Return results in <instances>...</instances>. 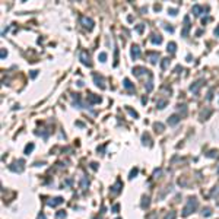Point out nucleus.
<instances>
[{"instance_id": "25", "label": "nucleus", "mask_w": 219, "mask_h": 219, "mask_svg": "<svg viewBox=\"0 0 219 219\" xmlns=\"http://www.w3.org/2000/svg\"><path fill=\"white\" fill-rule=\"evenodd\" d=\"M166 104H168V101H166V99H159V101L156 102V107L162 110V108H165V105H166Z\"/></svg>"}, {"instance_id": "12", "label": "nucleus", "mask_w": 219, "mask_h": 219, "mask_svg": "<svg viewBox=\"0 0 219 219\" xmlns=\"http://www.w3.org/2000/svg\"><path fill=\"white\" fill-rule=\"evenodd\" d=\"M88 102H89V105H92V104H99L101 102V97H97L94 94H89L88 95Z\"/></svg>"}, {"instance_id": "4", "label": "nucleus", "mask_w": 219, "mask_h": 219, "mask_svg": "<svg viewBox=\"0 0 219 219\" xmlns=\"http://www.w3.org/2000/svg\"><path fill=\"white\" fill-rule=\"evenodd\" d=\"M79 57H81V61L85 64V66H88V67H91V66H92V63H91V59H89V54H88V51L82 50L81 53H79Z\"/></svg>"}, {"instance_id": "39", "label": "nucleus", "mask_w": 219, "mask_h": 219, "mask_svg": "<svg viewBox=\"0 0 219 219\" xmlns=\"http://www.w3.org/2000/svg\"><path fill=\"white\" fill-rule=\"evenodd\" d=\"M168 13L172 15V16H175L177 15V9H168Z\"/></svg>"}, {"instance_id": "45", "label": "nucleus", "mask_w": 219, "mask_h": 219, "mask_svg": "<svg viewBox=\"0 0 219 219\" xmlns=\"http://www.w3.org/2000/svg\"><path fill=\"white\" fill-rule=\"evenodd\" d=\"M91 168H92V170H97V168H98V166H97V164H95V162H92V164H91Z\"/></svg>"}, {"instance_id": "21", "label": "nucleus", "mask_w": 219, "mask_h": 219, "mask_svg": "<svg viewBox=\"0 0 219 219\" xmlns=\"http://www.w3.org/2000/svg\"><path fill=\"white\" fill-rule=\"evenodd\" d=\"M89 186V180L88 177H82V181H81V188L82 190H86V187Z\"/></svg>"}, {"instance_id": "41", "label": "nucleus", "mask_w": 219, "mask_h": 219, "mask_svg": "<svg viewBox=\"0 0 219 219\" xmlns=\"http://www.w3.org/2000/svg\"><path fill=\"white\" fill-rule=\"evenodd\" d=\"M212 98H213V89H210L209 94H208V101H210Z\"/></svg>"}, {"instance_id": "36", "label": "nucleus", "mask_w": 219, "mask_h": 219, "mask_svg": "<svg viewBox=\"0 0 219 219\" xmlns=\"http://www.w3.org/2000/svg\"><path fill=\"white\" fill-rule=\"evenodd\" d=\"M175 216H177L175 212H171V213H168V215L165 216V219H175Z\"/></svg>"}, {"instance_id": "31", "label": "nucleus", "mask_w": 219, "mask_h": 219, "mask_svg": "<svg viewBox=\"0 0 219 219\" xmlns=\"http://www.w3.org/2000/svg\"><path fill=\"white\" fill-rule=\"evenodd\" d=\"M98 59H99V61H102V63H104V61L107 60V53H99Z\"/></svg>"}, {"instance_id": "2", "label": "nucleus", "mask_w": 219, "mask_h": 219, "mask_svg": "<svg viewBox=\"0 0 219 219\" xmlns=\"http://www.w3.org/2000/svg\"><path fill=\"white\" fill-rule=\"evenodd\" d=\"M23 159H18V161H15L13 164H10L9 165V170L10 171H13V172H23V170H25V166H23Z\"/></svg>"}, {"instance_id": "49", "label": "nucleus", "mask_w": 219, "mask_h": 219, "mask_svg": "<svg viewBox=\"0 0 219 219\" xmlns=\"http://www.w3.org/2000/svg\"><path fill=\"white\" fill-rule=\"evenodd\" d=\"M208 21H209V18H203V19H202V22H203V23H206Z\"/></svg>"}, {"instance_id": "7", "label": "nucleus", "mask_w": 219, "mask_h": 219, "mask_svg": "<svg viewBox=\"0 0 219 219\" xmlns=\"http://www.w3.org/2000/svg\"><path fill=\"white\" fill-rule=\"evenodd\" d=\"M94 81H95V85L98 86V88H101V89H105V85H104V78H102L101 75H98V73H94Z\"/></svg>"}, {"instance_id": "18", "label": "nucleus", "mask_w": 219, "mask_h": 219, "mask_svg": "<svg viewBox=\"0 0 219 219\" xmlns=\"http://www.w3.org/2000/svg\"><path fill=\"white\" fill-rule=\"evenodd\" d=\"M210 114H212V110H210V108H206V111L203 110L202 114H200V120H202V121H203V120H208Z\"/></svg>"}, {"instance_id": "3", "label": "nucleus", "mask_w": 219, "mask_h": 219, "mask_svg": "<svg viewBox=\"0 0 219 219\" xmlns=\"http://www.w3.org/2000/svg\"><path fill=\"white\" fill-rule=\"evenodd\" d=\"M81 23L83 25V28H86L88 31H92V29H94V21H92L91 18L81 16Z\"/></svg>"}, {"instance_id": "11", "label": "nucleus", "mask_w": 219, "mask_h": 219, "mask_svg": "<svg viewBox=\"0 0 219 219\" xmlns=\"http://www.w3.org/2000/svg\"><path fill=\"white\" fill-rule=\"evenodd\" d=\"M61 203H63V197H54V199L47 200V204L51 206V208H56V206H59V204H61Z\"/></svg>"}, {"instance_id": "46", "label": "nucleus", "mask_w": 219, "mask_h": 219, "mask_svg": "<svg viewBox=\"0 0 219 219\" xmlns=\"http://www.w3.org/2000/svg\"><path fill=\"white\" fill-rule=\"evenodd\" d=\"M216 194L219 196V190H213V191H212V196H216Z\"/></svg>"}, {"instance_id": "32", "label": "nucleus", "mask_w": 219, "mask_h": 219, "mask_svg": "<svg viewBox=\"0 0 219 219\" xmlns=\"http://www.w3.org/2000/svg\"><path fill=\"white\" fill-rule=\"evenodd\" d=\"M56 216H57L59 219H63V218H66V212H64V210H59Z\"/></svg>"}, {"instance_id": "28", "label": "nucleus", "mask_w": 219, "mask_h": 219, "mask_svg": "<svg viewBox=\"0 0 219 219\" xmlns=\"http://www.w3.org/2000/svg\"><path fill=\"white\" fill-rule=\"evenodd\" d=\"M202 215H203V216H206V218L210 216V215H212V209H210V208H204V209H203V212H202Z\"/></svg>"}, {"instance_id": "16", "label": "nucleus", "mask_w": 219, "mask_h": 219, "mask_svg": "<svg viewBox=\"0 0 219 219\" xmlns=\"http://www.w3.org/2000/svg\"><path fill=\"white\" fill-rule=\"evenodd\" d=\"M150 43L159 45V44L162 43V37H159V35H156V34H152V35H150Z\"/></svg>"}, {"instance_id": "35", "label": "nucleus", "mask_w": 219, "mask_h": 219, "mask_svg": "<svg viewBox=\"0 0 219 219\" xmlns=\"http://www.w3.org/2000/svg\"><path fill=\"white\" fill-rule=\"evenodd\" d=\"M126 110H127L128 112H130V114L133 115V117H139V114H137V112H136L134 110H132V108H128V107H126Z\"/></svg>"}, {"instance_id": "27", "label": "nucleus", "mask_w": 219, "mask_h": 219, "mask_svg": "<svg viewBox=\"0 0 219 219\" xmlns=\"http://www.w3.org/2000/svg\"><path fill=\"white\" fill-rule=\"evenodd\" d=\"M34 143H29V145H27V148H25V153H27V155H29V153L34 150Z\"/></svg>"}, {"instance_id": "24", "label": "nucleus", "mask_w": 219, "mask_h": 219, "mask_svg": "<svg viewBox=\"0 0 219 219\" xmlns=\"http://www.w3.org/2000/svg\"><path fill=\"white\" fill-rule=\"evenodd\" d=\"M153 89V81H152V73H150V76H149V81H148V83H146V91L148 92H150Z\"/></svg>"}, {"instance_id": "23", "label": "nucleus", "mask_w": 219, "mask_h": 219, "mask_svg": "<svg viewBox=\"0 0 219 219\" xmlns=\"http://www.w3.org/2000/svg\"><path fill=\"white\" fill-rule=\"evenodd\" d=\"M142 140H143V145H148V146L152 145V143H150V137H149L148 133H143V136H142Z\"/></svg>"}, {"instance_id": "48", "label": "nucleus", "mask_w": 219, "mask_h": 219, "mask_svg": "<svg viewBox=\"0 0 219 219\" xmlns=\"http://www.w3.org/2000/svg\"><path fill=\"white\" fill-rule=\"evenodd\" d=\"M142 102H143V104H146V102H148V99H146V97H143V98H142Z\"/></svg>"}, {"instance_id": "20", "label": "nucleus", "mask_w": 219, "mask_h": 219, "mask_svg": "<svg viewBox=\"0 0 219 219\" xmlns=\"http://www.w3.org/2000/svg\"><path fill=\"white\" fill-rule=\"evenodd\" d=\"M149 204H150V202H149V197L148 196H143L142 197V209H148L149 208Z\"/></svg>"}, {"instance_id": "43", "label": "nucleus", "mask_w": 219, "mask_h": 219, "mask_svg": "<svg viewBox=\"0 0 219 219\" xmlns=\"http://www.w3.org/2000/svg\"><path fill=\"white\" fill-rule=\"evenodd\" d=\"M6 56H7V51H6L5 48H2V59H5Z\"/></svg>"}, {"instance_id": "47", "label": "nucleus", "mask_w": 219, "mask_h": 219, "mask_svg": "<svg viewBox=\"0 0 219 219\" xmlns=\"http://www.w3.org/2000/svg\"><path fill=\"white\" fill-rule=\"evenodd\" d=\"M215 35H218V37H219V25H218L216 29H215Z\"/></svg>"}, {"instance_id": "13", "label": "nucleus", "mask_w": 219, "mask_h": 219, "mask_svg": "<svg viewBox=\"0 0 219 219\" xmlns=\"http://www.w3.org/2000/svg\"><path fill=\"white\" fill-rule=\"evenodd\" d=\"M180 120H181V117H180L178 114H174V115H171V117L168 118V124L170 126H175V124L180 123Z\"/></svg>"}, {"instance_id": "44", "label": "nucleus", "mask_w": 219, "mask_h": 219, "mask_svg": "<svg viewBox=\"0 0 219 219\" xmlns=\"http://www.w3.org/2000/svg\"><path fill=\"white\" fill-rule=\"evenodd\" d=\"M165 29L168 31V32H174V28L172 27H165Z\"/></svg>"}, {"instance_id": "37", "label": "nucleus", "mask_w": 219, "mask_h": 219, "mask_svg": "<svg viewBox=\"0 0 219 219\" xmlns=\"http://www.w3.org/2000/svg\"><path fill=\"white\" fill-rule=\"evenodd\" d=\"M143 28H145L143 23H140V25H137V27H136V31L137 32H143Z\"/></svg>"}, {"instance_id": "51", "label": "nucleus", "mask_w": 219, "mask_h": 219, "mask_svg": "<svg viewBox=\"0 0 219 219\" xmlns=\"http://www.w3.org/2000/svg\"><path fill=\"white\" fill-rule=\"evenodd\" d=\"M216 172H218V174H219V168H218V171H216Z\"/></svg>"}, {"instance_id": "1", "label": "nucleus", "mask_w": 219, "mask_h": 219, "mask_svg": "<svg viewBox=\"0 0 219 219\" xmlns=\"http://www.w3.org/2000/svg\"><path fill=\"white\" fill-rule=\"evenodd\" d=\"M199 208V200L196 197H188L187 200V204L184 206V209H183V216H188L190 213H193L196 209Z\"/></svg>"}, {"instance_id": "40", "label": "nucleus", "mask_w": 219, "mask_h": 219, "mask_svg": "<svg viewBox=\"0 0 219 219\" xmlns=\"http://www.w3.org/2000/svg\"><path fill=\"white\" fill-rule=\"evenodd\" d=\"M156 218H158V215H156L155 212H152V213L148 216V219H156Z\"/></svg>"}, {"instance_id": "42", "label": "nucleus", "mask_w": 219, "mask_h": 219, "mask_svg": "<svg viewBox=\"0 0 219 219\" xmlns=\"http://www.w3.org/2000/svg\"><path fill=\"white\" fill-rule=\"evenodd\" d=\"M37 75H38V70H32V72H31V78H32V79L37 78Z\"/></svg>"}, {"instance_id": "14", "label": "nucleus", "mask_w": 219, "mask_h": 219, "mask_svg": "<svg viewBox=\"0 0 219 219\" xmlns=\"http://www.w3.org/2000/svg\"><path fill=\"white\" fill-rule=\"evenodd\" d=\"M123 86L127 89L128 92H134V85H133L130 81H128V79H124V81H123Z\"/></svg>"}, {"instance_id": "26", "label": "nucleus", "mask_w": 219, "mask_h": 219, "mask_svg": "<svg viewBox=\"0 0 219 219\" xmlns=\"http://www.w3.org/2000/svg\"><path fill=\"white\" fill-rule=\"evenodd\" d=\"M153 128L161 133V132H164V124L162 123H155V124H153Z\"/></svg>"}, {"instance_id": "38", "label": "nucleus", "mask_w": 219, "mask_h": 219, "mask_svg": "<svg viewBox=\"0 0 219 219\" xmlns=\"http://www.w3.org/2000/svg\"><path fill=\"white\" fill-rule=\"evenodd\" d=\"M118 209H120V204H114V206H112V212H114V213H117Z\"/></svg>"}, {"instance_id": "10", "label": "nucleus", "mask_w": 219, "mask_h": 219, "mask_svg": "<svg viewBox=\"0 0 219 219\" xmlns=\"http://www.w3.org/2000/svg\"><path fill=\"white\" fill-rule=\"evenodd\" d=\"M150 72L148 70V69H145V67H134L133 69V75L134 76H137V78H140L142 75H149Z\"/></svg>"}, {"instance_id": "5", "label": "nucleus", "mask_w": 219, "mask_h": 219, "mask_svg": "<svg viewBox=\"0 0 219 219\" xmlns=\"http://www.w3.org/2000/svg\"><path fill=\"white\" fill-rule=\"evenodd\" d=\"M191 28V25H190V18L188 16H184V27H183V31H181V37H187L188 35V31Z\"/></svg>"}, {"instance_id": "30", "label": "nucleus", "mask_w": 219, "mask_h": 219, "mask_svg": "<svg viewBox=\"0 0 219 219\" xmlns=\"http://www.w3.org/2000/svg\"><path fill=\"white\" fill-rule=\"evenodd\" d=\"M168 63H170V59H162V63H161V67L162 70L166 69V66H168Z\"/></svg>"}, {"instance_id": "15", "label": "nucleus", "mask_w": 219, "mask_h": 219, "mask_svg": "<svg viewBox=\"0 0 219 219\" xmlns=\"http://www.w3.org/2000/svg\"><path fill=\"white\" fill-rule=\"evenodd\" d=\"M148 57H149V61L152 64H156L158 63V59H159V54L158 53H148Z\"/></svg>"}, {"instance_id": "17", "label": "nucleus", "mask_w": 219, "mask_h": 219, "mask_svg": "<svg viewBox=\"0 0 219 219\" xmlns=\"http://www.w3.org/2000/svg\"><path fill=\"white\" fill-rule=\"evenodd\" d=\"M73 99H75V105L78 108H83V104L81 101V95L79 94H73Z\"/></svg>"}, {"instance_id": "22", "label": "nucleus", "mask_w": 219, "mask_h": 219, "mask_svg": "<svg viewBox=\"0 0 219 219\" xmlns=\"http://www.w3.org/2000/svg\"><path fill=\"white\" fill-rule=\"evenodd\" d=\"M175 48H177V44L175 43H170L168 45H166V50H168V53H171V54L175 53Z\"/></svg>"}, {"instance_id": "33", "label": "nucleus", "mask_w": 219, "mask_h": 219, "mask_svg": "<svg viewBox=\"0 0 219 219\" xmlns=\"http://www.w3.org/2000/svg\"><path fill=\"white\" fill-rule=\"evenodd\" d=\"M206 156H209V158H215V156H218V152H216V150H210L209 153H206Z\"/></svg>"}, {"instance_id": "52", "label": "nucleus", "mask_w": 219, "mask_h": 219, "mask_svg": "<svg viewBox=\"0 0 219 219\" xmlns=\"http://www.w3.org/2000/svg\"><path fill=\"white\" fill-rule=\"evenodd\" d=\"M117 219H120V218H117Z\"/></svg>"}, {"instance_id": "34", "label": "nucleus", "mask_w": 219, "mask_h": 219, "mask_svg": "<svg viewBox=\"0 0 219 219\" xmlns=\"http://www.w3.org/2000/svg\"><path fill=\"white\" fill-rule=\"evenodd\" d=\"M137 172H139V170H137V168H133L132 172H130V180H133V178L137 175Z\"/></svg>"}, {"instance_id": "9", "label": "nucleus", "mask_w": 219, "mask_h": 219, "mask_svg": "<svg viewBox=\"0 0 219 219\" xmlns=\"http://www.w3.org/2000/svg\"><path fill=\"white\" fill-rule=\"evenodd\" d=\"M130 56L133 60H137L140 57V47L139 45H132V50H130Z\"/></svg>"}, {"instance_id": "19", "label": "nucleus", "mask_w": 219, "mask_h": 219, "mask_svg": "<svg viewBox=\"0 0 219 219\" xmlns=\"http://www.w3.org/2000/svg\"><path fill=\"white\" fill-rule=\"evenodd\" d=\"M191 12L193 13H194L196 16H199V15H202V12H203V7L200 6V5H194L191 7Z\"/></svg>"}, {"instance_id": "50", "label": "nucleus", "mask_w": 219, "mask_h": 219, "mask_svg": "<svg viewBox=\"0 0 219 219\" xmlns=\"http://www.w3.org/2000/svg\"><path fill=\"white\" fill-rule=\"evenodd\" d=\"M94 219H102V218H98V216H95V218H94Z\"/></svg>"}, {"instance_id": "29", "label": "nucleus", "mask_w": 219, "mask_h": 219, "mask_svg": "<svg viewBox=\"0 0 219 219\" xmlns=\"http://www.w3.org/2000/svg\"><path fill=\"white\" fill-rule=\"evenodd\" d=\"M178 110L180 111H181V115H183V117H184V115H187V107L183 104V105H178Z\"/></svg>"}, {"instance_id": "8", "label": "nucleus", "mask_w": 219, "mask_h": 219, "mask_svg": "<svg viewBox=\"0 0 219 219\" xmlns=\"http://www.w3.org/2000/svg\"><path fill=\"white\" fill-rule=\"evenodd\" d=\"M203 82H204L203 79H199L197 82H194V83H193V85L190 86V91H191L193 94H194V95H196V94H199V89L202 88V85H203Z\"/></svg>"}, {"instance_id": "6", "label": "nucleus", "mask_w": 219, "mask_h": 219, "mask_svg": "<svg viewBox=\"0 0 219 219\" xmlns=\"http://www.w3.org/2000/svg\"><path fill=\"white\" fill-rule=\"evenodd\" d=\"M121 188H123V183H121V180H117V181H115V184L111 187V194H112V196H117L118 193L121 191Z\"/></svg>"}]
</instances>
